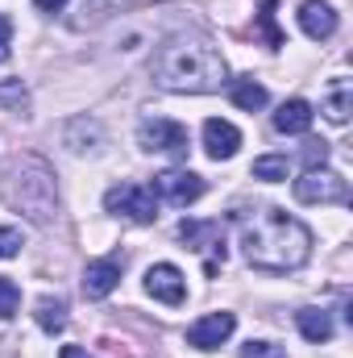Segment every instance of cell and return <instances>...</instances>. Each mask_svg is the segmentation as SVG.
Returning <instances> with one entry per match:
<instances>
[{"label": "cell", "mask_w": 353, "mask_h": 358, "mask_svg": "<svg viewBox=\"0 0 353 358\" xmlns=\"http://www.w3.org/2000/svg\"><path fill=\"white\" fill-rule=\"evenodd\" d=\"M241 255L246 263L270 275L299 271L312 259V229L283 208H262L241 221Z\"/></svg>", "instance_id": "obj_1"}, {"label": "cell", "mask_w": 353, "mask_h": 358, "mask_svg": "<svg viewBox=\"0 0 353 358\" xmlns=\"http://www.w3.org/2000/svg\"><path fill=\"white\" fill-rule=\"evenodd\" d=\"M225 76L220 50L204 38H171L154 59V80L171 92H216Z\"/></svg>", "instance_id": "obj_2"}, {"label": "cell", "mask_w": 353, "mask_h": 358, "mask_svg": "<svg viewBox=\"0 0 353 358\" xmlns=\"http://www.w3.org/2000/svg\"><path fill=\"white\" fill-rule=\"evenodd\" d=\"M8 204H13L17 213H25L33 225H50V217H54V208H59L54 171H50L42 159H33V155L17 159L13 171H8Z\"/></svg>", "instance_id": "obj_3"}, {"label": "cell", "mask_w": 353, "mask_h": 358, "mask_svg": "<svg viewBox=\"0 0 353 358\" xmlns=\"http://www.w3.org/2000/svg\"><path fill=\"white\" fill-rule=\"evenodd\" d=\"M104 208L117 213V217H129L137 225L158 221V196L146 183H117V187H108L104 192Z\"/></svg>", "instance_id": "obj_4"}, {"label": "cell", "mask_w": 353, "mask_h": 358, "mask_svg": "<svg viewBox=\"0 0 353 358\" xmlns=\"http://www.w3.org/2000/svg\"><path fill=\"white\" fill-rule=\"evenodd\" d=\"M295 200L299 204H345L350 200V183L329 171V167H312L295 179Z\"/></svg>", "instance_id": "obj_5"}, {"label": "cell", "mask_w": 353, "mask_h": 358, "mask_svg": "<svg viewBox=\"0 0 353 358\" xmlns=\"http://www.w3.org/2000/svg\"><path fill=\"white\" fill-rule=\"evenodd\" d=\"M137 142H142V150H163V155H175V159H187V150H191V134H187V125H179L171 117H154V121H142V129H137Z\"/></svg>", "instance_id": "obj_6"}, {"label": "cell", "mask_w": 353, "mask_h": 358, "mask_svg": "<svg viewBox=\"0 0 353 358\" xmlns=\"http://www.w3.org/2000/svg\"><path fill=\"white\" fill-rule=\"evenodd\" d=\"M179 242H187V250H212V259L204 263V275H216L225 263V229L220 221H179Z\"/></svg>", "instance_id": "obj_7"}, {"label": "cell", "mask_w": 353, "mask_h": 358, "mask_svg": "<svg viewBox=\"0 0 353 358\" xmlns=\"http://www.w3.org/2000/svg\"><path fill=\"white\" fill-rule=\"evenodd\" d=\"M150 192L158 196V200H167V204H175V208H187V204H195L200 196H204V179L195 176V171H158L154 183H150Z\"/></svg>", "instance_id": "obj_8"}, {"label": "cell", "mask_w": 353, "mask_h": 358, "mask_svg": "<svg viewBox=\"0 0 353 358\" xmlns=\"http://www.w3.org/2000/svg\"><path fill=\"white\" fill-rule=\"evenodd\" d=\"M233 329H237L233 313H208V317H200L187 329V346H195V350H220V342H229Z\"/></svg>", "instance_id": "obj_9"}, {"label": "cell", "mask_w": 353, "mask_h": 358, "mask_svg": "<svg viewBox=\"0 0 353 358\" xmlns=\"http://www.w3.org/2000/svg\"><path fill=\"white\" fill-rule=\"evenodd\" d=\"M146 292H150L154 300H163V304L179 308V304L187 300V283H183V271H179L175 263H154V267L146 271Z\"/></svg>", "instance_id": "obj_10"}, {"label": "cell", "mask_w": 353, "mask_h": 358, "mask_svg": "<svg viewBox=\"0 0 353 358\" xmlns=\"http://www.w3.org/2000/svg\"><path fill=\"white\" fill-rule=\"evenodd\" d=\"M121 267H125L121 255H108V259L88 263V267H84V296H88V300H104V296L121 283Z\"/></svg>", "instance_id": "obj_11"}, {"label": "cell", "mask_w": 353, "mask_h": 358, "mask_svg": "<svg viewBox=\"0 0 353 358\" xmlns=\"http://www.w3.org/2000/svg\"><path fill=\"white\" fill-rule=\"evenodd\" d=\"M204 150H208V159H233L237 150H241V129L233 125V121H220V117H208L204 121Z\"/></svg>", "instance_id": "obj_12"}, {"label": "cell", "mask_w": 353, "mask_h": 358, "mask_svg": "<svg viewBox=\"0 0 353 358\" xmlns=\"http://www.w3.org/2000/svg\"><path fill=\"white\" fill-rule=\"evenodd\" d=\"M299 29H303L312 42H324V38L337 34V13H333L324 0H308V4L299 8Z\"/></svg>", "instance_id": "obj_13"}, {"label": "cell", "mask_w": 353, "mask_h": 358, "mask_svg": "<svg viewBox=\"0 0 353 358\" xmlns=\"http://www.w3.org/2000/svg\"><path fill=\"white\" fill-rule=\"evenodd\" d=\"M312 117H316L312 104L295 96V100H283V104H278V113H274V129H278V134H308V129H312Z\"/></svg>", "instance_id": "obj_14"}, {"label": "cell", "mask_w": 353, "mask_h": 358, "mask_svg": "<svg viewBox=\"0 0 353 358\" xmlns=\"http://www.w3.org/2000/svg\"><path fill=\"white\" fill-rule=\"evenodd\" d=\"M295 325H299V334L308 338V342H329L333 338V317L324 313V308H299L295 313Z\"/></svg>", "instance_id": "obj_15"}, {"label": "cell", "mask_w": 353, "mask_h": 358, "mask_svg": "<svg viewBox=\"0 0 353 358\" xmlns=\"http://www.w3.org/2000/svg\"><path fill=\"white\" fill-rule=\"evenodd\" d=\"M353 113V88L350 80H333V88H329V100H324V117L333 121V125H345Z\"/></svg>", "instance_id": "obj_16"}, {"label": "cell", "mask_w": 353, "mask_h": 358, "mask_svg": "<svg viewBox=\"0 0 353 358\" xmlns=\"http://www.w3.org/2000/svg\"><path fill=\"white\" fill-rule=\"evenodd\" d=\"M33 317H38V325H42V334H63V325H67V304L59 300V296H42L38 304H33Z\"/></svg>", "instance_id": "obj_17"}, {"label": "cell", "mask_w": 353, "mask_h": 358, "mask_svg": "<svg viewBox=\"0 0 353 358\" xmlns=\"http://www.w3.org/2000/svg\"><path fill=\"white\" fill-rule=\"evenodd\" d=\"M229 96H233V104L237 108H246V113H258V108H266V88L262 84H254V80H233L229 84Z\"/></svg>", "instance_id": "obj_18"}, {"label": "cell", "mask_w": 353, "mask_h": 358, "mask_svg": "<svg viewBox=\"0 0 353 358\" xmlns=\"http://www.w3.org/2000/svg\"><path fill=\"white\" fill-rule=\"evenodd\" d=\"M287 171H291L287 155H262V159H254V167H250V176H254V179H266V183H278V179H287Z\"/></svg>", "instance_id": "obj_19"}, {"label": "cell", "mask_w": 353, "mask_h": 358, "mask_svg": "<svg viewBox=\"0 0 353 358\" xmlns=\"http://www.w3.org/2000/svg\"><path fill=\"white\" fill-rule=\"evenodd\" d=\"M0 104L8 108V113H25L29 108V92L21 80H0Z\"/></svg>", "instance_id": "obj_20"}, {"label": "cell", "mask_w": 353, "mask_h": 358, "mask_svg": "<svg viewBox=\"0 0 353 358\" xmlns=\"http://www.w3.org/2000/svg\"><path fill=\"white\" fill-rule=\"evenodd\" d=\"M258 29H262L266 46H283V34H278V25H274V0H262V8H258Z\"/></svg>", "instance_id": "obj_21"}, {"label": "cell", "mask_w": 353, "mask_h": 358, "mask_svg": "<svg viewBox=\"0 0 353 358\" xmlns=\"http://www.w3.org/2000/svg\"><path fill=\"white\" fill-rule=\"evenodd\" d=\"M17 308H21V287L8 275H0V321H8Z\"/></svg>", "instance_id": "obj_22"}, {"label": "cell", "mask_w": 353, "mask_h": 358, "mask_svg": "<svg viewBox=\"0 0 353 358\" xmlns=\"http://www.w3.org/2000/svg\"><path fill=\"white\" fill-rule=\"evenodd\" d=\"M241 358H287L283 346H270V342H246L241 346Z\"/></svg>", "instance_id": "obj_23"}, {"label": "cell", "mask_w": 353, "mask_h": 358, "mask_svg": "<svg viewBox=\"0 0 353 358\" xmlns=\"http://www.w3.org/2000/svg\"><path fill=\"white\" fill-rule=\"evenodd\" d=\"M324 159H329V142H303V163H308V171L312 167H324Z\"/></svg>", "instance_id": "obj_24"}, {"label": "cell", "mask_w": 353, "mask_h": 358, "mask_svg": "<svg viewBox=\"0 0 353 358\" xmlns=\"http://www.w3.org/2000/svg\"><path fill=\"white\" fill-rule=\"evenodd\" d=\"M13 255H21V229L4 225L0 229V259H13Z\"/></svg>", "instance_id": "obj_25"}, {"label": "cell", "mask_w": 353, "mask_h": 358, "mask_svg": "<svg viewBox=\"0 0 353 358\" xmlns=\"http://www.w3.org/2000/svg\"><path fill=\"white\" fill-rule=\"evenodd\" d=\"M8 42H13V21L0 13V63H8V55H13V50H8Z\"/></svg>", "instance_id": "obj_26"}, {"label": "cell", "mask_w": 353, "mask_h": 358, "mask_svg": "<svg viewBox=\"0 0 353 358\" xmlns=\"http://www.w3.org/2000/svg\"><path fill=\"white\" fill-rule=\"evenodd\" d=\"M33 4H38V8H42V13H59V8H63V4H67V0H33Z\"/></svg>", "instance_id": "obj_27"}, {"label": "cell", "mask_w": 353, "mask_h": 358, "mask_svg": "<svg viewBox=\"0 0 353 358\" xmlns=\"http://www.w3.org/2000/svg\"><path fill=\"white\" fill-rule=\"evenodd\" d=\"M59 358H88V350H80V346H63Z\"/></svg>", "instance_id": "obj_28"}]
</instances>
